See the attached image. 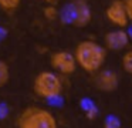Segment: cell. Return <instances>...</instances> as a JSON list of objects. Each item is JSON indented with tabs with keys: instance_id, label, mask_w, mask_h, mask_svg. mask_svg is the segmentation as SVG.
I'll return each mask as SVG.
<instances>
[{
	"instance_id": "cell-16",
	"label": "cell",
	"mask_w": 132,
	"mask_h": 128,
	"mask_svg": "<svg viewBox=\"0 0 132 128\" xmlns=\"http://www.w3.org/2000/svg\"><path fill=\"white\" fill-rule=\"evenodd\" d=\"M43 2H46L47 4H48V6H54L55 3L58 2V0H43Z\"/></svg>"
},
{
	"instance_id": "cell-1",
	"label": "cell",
	"mask_w": 132,
	"mask_h": 128,
	"mask_svg": "<svg viewBox=\"0 0 132 128\" xmlns=\"http://www.w3.org/2000/svg\"><path fill=\"white\" fill-rule=\"evenodd\" d=\"M77 64L87 73H97L104 65L106 58L105 47L92 40H84L78 43L74 51Z\"/></svg>"
},
{
	"instance_id": "cell-4",
	"label": "cell",
	"mask_w": 132,
	"mask_h": 128,
	"mask_svg": "<svg viewBox=\"0 0 132 128\" xmlns=\"http://www.w3.org/2000/svg\"><path fill=\"white\" fill-rule=\"evenodd\" d=\"M50 65L54 68L57 73L70 76L77 68V60L75 56L68 51H55L50 56Z\"/></svg>"
},
{
	"instance_id": "cell-10",
	"label": "cell",
	"mask_w": 132,
	"mask_h": 128,
	"mask_svg": "<svg viewBox=\"0 0 132 128\" xmlns=\"http://www.w3.org/2000/svg\"><path fill=\"white\" fill-rule=\"evenodd\" d=\"M122 68L125 73L132 74V50L126 51L122 57Z\"/></svg>"
},
{
	"instance_id": "cell-14",
	"label": "cell",
	"mask_w": 132,
	"mask_h": 128,
	"mask_svg": "<svg viewBox=\"0 0 132 128\" xmlns=\"http://www.w3.org/2000/svg\"><path fill=\"white\" fill-rule=\"evenodd\" d=\"M97 112H98V110H97V107H95L94 104H89V105H87V107H85L87 118H89V119L95 118V117H97Z\"/></svg>"
},
{
	"instance_id": "cell-9",
	"label": "cell",
	"mask_w": 132,
	"mask_h": 128,
	"mask_svg": "<svg viewBox=\"0 0 132 128\" xmlns=\"http://www.w3.org/2000/svg\"><path fill=\"white\" fill-rule=\"evenodd\" d=\"M9 80H10V68L7 65V63L0 60V87H4L9 82Z\"/></svg>"
},
{
	"instance_id": "cell-5",
	"label": "cell",
	"mask_w": 132,
	"mask_h": 128,
	"mask_svg": "<svg viewBox=\"0 0 132 128\" xmlns=\"http://www.w3.org/2000/svg\"><path fill=\"white\" fill-rule=\"evenodd\" d=\"M105 17L112 23L114 26L119 28H123L128 26V14H126L123 0H112L105 9Z\"/></svg>"
},
{
	"instance_id": "cell-7",
	"label": "cell",
	"mask_w": 132,
	"mask_h": 128,
	"mask_svg": "<svg viewBox=\"0 0 132 128\" xmlns=\"http://www.w3.org/2000/svg\"><path fill=\"white\" fill-rule=\"evenodd\" d=\"M94 84L102 93H112L117 90L118 84H119V77L112 70H104L97 74Z\"/></svg>"
},
{
	"instance_id": "cell-12",
	"label": "cell",
	"mask_w": 132,
	"mask_h": 128,
	"mask_svg": "<svg viewBox=\"0 0 132 128\" xmlns=\"http://www.w3.org/2000/svg\"><path fill=\"white\" fill-rule=\"evenodd\" d=\"M104 128H121V121L115 115H108L104 121Z\"/></svg>"
},
{
	"instance_id": "cell-8",
	"label": "cell",
	"mask_w": 132,
	"mask_h": 128,
	"mask_svg": "<svg viewBox=\"0 0 132 128\" xmlns=\"http://www.w3.org/2000/svg\"><path fill=\"white\" fill-rule=\"evenodd\" d=\"M105 47L108 50H114V51H119L122 48H125L129 43V34L126 33L122 28H118V30H112L109 33H106L105 39Z\"/></svg>"
},
{
	"instance_id": "cell-15",
	"label": "cell",
	"mask_w": 132,
	"mask_h": 128,
	"mask_svg": "<svg viewBox=\"0 0 132 128\" xmlns=\"http://www.w3.org/2000/svg\"><path fill=\"white\" fill-rule=\"evenodd\" d=\"M123 6H125L129 21H132V0H123Z\"/></svg>"
},
{
	"instance_id": "cell-13",
	"label": "cell",
	"mask_w": 132,
	"mask_h": 128,
	"mask_svg": "<svg viewBox=\"0 0 132 128\" xmlns=\"http://www.w3.org/2000/svg\"><path fill=\"white\" fill-rule=\"evenodd\" d=\"M43 11H44V17L50 21H53L58 17V10L55 9V6H46Z\"/></svg>"
},
{
	"instance_id": "cell-2",
	"label": "cell",
	"mask_w": 132,
	"mask_h": 128,
	"mask_svg": "<svg viewBox=\"0 0 132 128\" xmlns=\"http://www.w3.org/2000/svg\"><path fill=\"white\" fill-rule=\"evenodd\" d=\"M19 128H58V122L51 111L41 107H27L17 118Z\"/></svg>"
},
{
	"instance_id": "cell-11",
	"label": "cell",
	"mask_w": 132,
	"mask_h": 128,
	"mask_svg": "<svg viewBox=\"0 0 132 128\" xmlns=\"http://www.w3.org/2000/svg\"><path fill=\"white\" fill-rule=\"evenodd\" d=\"M20 3L21 0H0V7L3 10L12 11V10H16L20 6Z\"/></svg>"
},
{
	"instance_id": "cell-6",
	"label": "cell",
	"mask_w": 132,
	"mask_h": 128,
	"mask_svg": "<svg viewBox=\"0 0 132 128\" xmlns=\"http://www.w3.org/2000/svg\"><path fill=\"white\" fill-rule=\"evenodd\" d=\"M92 19L91 7L85 0H75L72 3V13H71V20L70 23L75 26V27H85L89 24Z\"/></svg>"
},
{
	"instance_id": "cell-3",
	"label": "cell",
	"mask_w": 132,
	"mask_h": 128,
	"mask_svg": "<svg viewBox=\"0 0 132 128\" xmlns=\"http://www.w3.org/2000/svg\"><path fill=\"white\" fill-rule=\"evenodd\" d=\"M33 90L36 95L46 100H51L54 97H58L63 91V84L57 74L51 71H41L36 76L33 82Z\"/></svg>"
}]
</instances>
